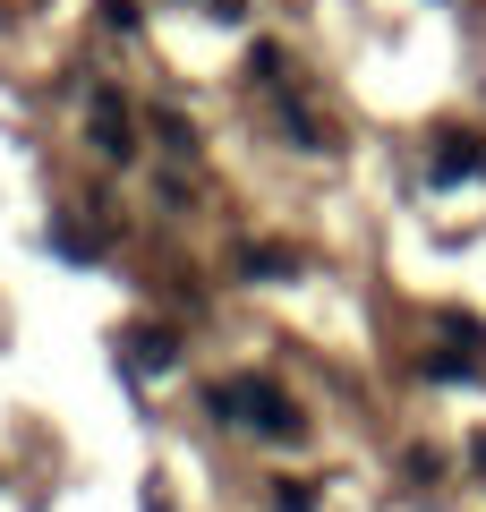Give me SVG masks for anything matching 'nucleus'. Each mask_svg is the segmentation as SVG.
Wrapping results in <instances>:
<instances>
[{"instance_id":"obj_1","label":"nucleus","mask_w":486,"mask_h":512,"mask_svg":"<svg viewBox=\"0 0 486 512\" xmlns=\"http://www.w3.org/2000/svg\"><path fill=\"white\" fill-rule=\"evenodd\" d=\"M205 410H214L222 427H265L273 444H299L307 436V419L290 410L282 384H214V402H205Z\"/></svg>"},{"instance_id":"obj_2","label":"nucleus","mask_w":486,"mask_h":512,"mask_svg":"<svg viewBox=\"0 0 486 512\" xmlns=\"http://www.w3.org/2000/svg\"><path fill=\"white\" fill-rule=\"evenodd\" d=\"M128 120H137V111H128L120 94H94V111H86L94 154H120V163H128V154H137V128H128Z\"/></svg>"},{"instance_id":"obj_3","label":"nucleus","mask_w":486,"mask_h":512,"mask_svg":"<svg viewBox=\"0 0 486 512\" xmlns=\"http://www.w3.org/2000/svg\"><path fill=\"white\" fill-rule=\"evenodd\" d=\"M486 171V137H435V180H469Z\"/></svg>"},{"instance_id":"obj_4","label":"nucleus","mask_w":486,"mask_h":512,"mask_svg":"<svg viewBox=\"0 0 486 512\" xmlns=\"http://www.w3.org/2000/svg\"><path fill=\"white\" fill-rule=\"evenodd\" d=\"M171 359H180V342H171L162 325H128V367H145V376H154V367H171Z\"/></svg>"},{"instance_id":"obj_5","label":"nucleus","mask_w":486,"mask_h":512,"mask_svg":"<svg viewBox=\"0 0 486 512\" xmlns=\"http://www.w3.org/2000/svg\"><path fill=\"white\" fill-rule=\"evenodd\" d=\"M239 274H248V282H290V274H299V256H290V248H239Z\"/></svg>"},{"instance_id":"obj_6","label":"nucleus","mask_w":486,"mask_h":512,"mask_svg":"<svg viewBox=\"0 0 486 512\" xmlns=\"http://www.w3.org/2000/svg\"><path fill=\"white\" fill-rule=\"evenodd\" d=\"M154 128H162V146H171V154H197V128H188V120H180V111H162V120H154Z\"/></svg>"},{"instance_id":"obj_7","label":"nucleus","mask_w":486,"mask_h":512,"mask_svg":"<svg viewBox=\"0 0 486 512\" xmlns=\"http://www.w3.org/2000/svg\"><path fill=\"white\" fill-rule=\"evenodd\" d=\"M103 26H120V35H128V26H137V0H103Z\"/></svg>"},{"instance_id":"obj_8","label":"nucleus","mask_w":486,"mask_h":512,"mask_svg":"<svg viewBox=\"0 0 486 512\" xmlns=\"http://www.w3.org/2000/svg\"><path fill=\"white\" fill-rule=\"evenodd\" d=\"M145 512H171V504H162V487H154V495H145Z\"/></svg>"}]
</instances>
